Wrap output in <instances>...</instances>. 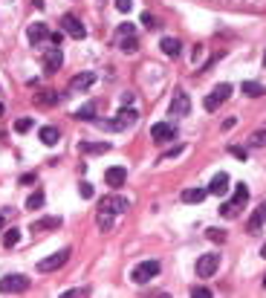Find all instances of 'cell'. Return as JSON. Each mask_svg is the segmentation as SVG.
<instances>
[{"instance_id":"cell-1","label":"cell","mask_w":266,"mask_h":298,"mask_svg":"<svg viewBox=\"0 0 266 298\" xmlns=\"http://www.w3.org/2000/svg\"><path fill=\"white\" fill-rule=\"evenodd\" d=\"M159 269H162V264H159V261H142L139 266H133V272H131V281L142 287V284L153 281V278L159 275Z\"/></svg>"},{"instance_id":"cell-2","label":"cell","mask_w":266,"mask_h":298,"mask_svg":"<svg viewBox=\"0 0 266 298\" xmlns=\"http://www.w3.org/2000/svg\"><path fill=\"white\" fill-rule=\"evenodd\" d=\"M234 93V87L232 84H217L214 90H211V93H208V96H205V101H202V107H205V110H208V113H214L217 107H220V104H223V101L229 99V96H232Z\"/></svg>"},{"instance_id":"cell-3","label":"cell","mask_w":266,"mask_h":298,"mask_svg":"<svg viewBox=\"0 0 266 298\" xmlns=\"http://www.w3.org/2000/svg\"><path fill=\"white\" fill-rule=\"evenodd\" d=\"M23 290H29V278L20 275V272H12V275L0 278V293H23Z\"/></svg>"},{"instance_id":"cell-4","label":"cell","mask_w":266,"mask_h":298,"mask_svg":"<svg viewBox=\"0 0 266 298\" xmlns=\"http://www.w3.org/2000/svg\"><path fill=\"white\" fill-rule=\"evenodd\" d=\"M66 261H69V249H58L55 255L44 258V261H38V272H55V269H61Z\"/></svg>"},{"instance_id":"cell-5","label":"cell","mask_w":266,"mask_h":298,"mask_svg":"<svg viewBox=\"0 0 266 298\" xmlns=\"http://www.w3.org/2000/svg\"><path fill=\"white\" fill-rule=\"evenodd\" d=\"M217 269H220V255H214V252L200 255V261H197V275L200 278H211Z\"/></svg>"},{"instance_id":"cell-6","label":"cell","mask_w":266,"mask_h":298,"mask_svg":"<svg viewBox=\"0 0 266 298\" xmlns=\"http://www.w3.org/2000/svg\"><path fill=\"white\" fill-rule=\"evenodd\" d=\"M128 200L119 197V194H107V197L99 200V212H110V215H122V212H128Z\"/></svg>"},{"instance_id":"cell-7","label":"cell","mask_w":266,"mask_h":298,"mask_svg":"<svg viewBox=\"0 0 266 298\" xmlns=\"http://www.w3.org/2000/svg\"><path fill=\"white\" fill-rule=\"evenodd\" d=\"M188 113H191V99L183 90H177L171 99V107H168V116H188Z\"/></svg>"},{"instance_id":"cell-8","label":"cell","mask_w":266,"mask_h":298,"mask_svg":"<svg viewBox=\"0 0 266 298\" xmlns=\"http://www.w3.org/2000/svg\"><path fill=\"white\" fill-rule=\"evenodd\" d=\"M61 26H64V32L69 35L72 41H84V38H87V29H84V23L78 20V17L64 15V17H61Z\"/></svg>"},{"instance_id":"cell-9","label":"cell","mask_w":266,"mask_h":298,"mask_svg":"<svg viewBox=\"0 0 266 298\" xmlns=\"http://www.w3.org/2000/svg\"><path fill=\"white\" fill-rule=\"evenodd\" d=\"M50 38H52V32H50L47 23H29V26H26V41H29L32 47L44 44V41H50Z\"/></svg>"},{"instance_id":"cell-10","label":"cell","mask_w":266,"mask_h":298,"mask_svg":"<svg viewBox=\"0 0 266 298\" xmlns=\"http://www.w3.org/2000/svg\"><path fill=\"white\" fill-rule=\"evenodd\" d=\"M150 136H153V142L165 145V142H171V139L177 136V128H174L171 122H156V125L150 128Z\"/></svg>"},{"instance_id":"cell-11","label":"cell","mask_w":266,"mask_h":298,"mask_svg":"<svg viewBox=\"0 0 266 298\" xmlns=\"http://www.w3.org/2000/svg\"><path fill=\"white\" fill-rule=\"evenodd\" d=\"M125 180H128V171H125L122 165H113V168H107V171H104V182H107L110 188H122Z\"/></svg>"},{"instance_id":"cell-12","label":"cell","mask_w":266,"mask_h":298,"mask_svg":"<svg viewBox=\"0 0 266 298\" xmlns=\"http://www.w3.org/2000/svg\"><path fill=\"white\" fill-rule=\"evenodd\" d=\"M96 78H99L96 73H78V75L69 81V90H72V93H81V90H87V87H93Z\"/></svg>"},{"instance_id":"cell-13","label":"cell","mask_w":266,"mask_h":298,"mask_svg":"<svg viewBox=\"0 0 266 298\" xmlns=\"http://www.w3.org/2000/svg\"><path fill=\"white\" fill-rule=\"evenodd\" d=\"M61 64H64V55H61V50L55 47V50H50V55L44 58V73L52 75V73H58V70H61Z\"/></svg>"},{"instance_id":"cell-14","label":"cell","mask_w":266,"mask_h":298,"mask_svg":"<svg viewBox=\"0 0 266 298\" xmlns=\"http://www.w3.org/2000/svg\"><path fill=\"white\" fill-rule=\"evenodd\" d=\"M96 113H99L96 101H87V104H81V107L72 113V119H78V122H96Z\"/></svg>"},{"instance_id":"cell-15","label":"cell","mask_w":266,"mask_h":298,"mask_svg":"<svg viewBox=\"0 0 266 298\" xmlns=\"http://www.w3.org/2000/svg\"><path fill=\"white\" fill-rule=\"evenodd\" d=\"M208 191L214 194V197H223L226 191H229V174H214V180H211V185H208Z\"/></svg>"},{"instance_id":"cell-16","label":"cell","mask_w":266,"mask_h":298,"mask_svg":"<svg viewBox=\"0 0 266 298\" xmlns=\"http://www.w3.org/2000/svg\"><path fill=\"white\" fill-rule=\"evenodd\" d=\"M246 200H249V188H246V182H237V188H234V200H229L234 206V212H240L243 206H246Z\"/></svg>"},{"instance_id":"cell-17","label":"cell","mask_w":266,"mask_h":298,"mask_svg":"<svg viewBox=\"0 0 266 298\" xmlns=\"http://www.w3.org/2000/svg\"><path fill=\"white\" fill-rule=\"evenodd\" d=\"M159 50L165 52L168 58H177V55H180V50H183V44H180L177 38H162V41H159Z\"/></svg>"},{"instance_id":"cell-18","label":"cell","mask_w":266,"mask_h":298,"mask_svg":"<svg viewBox=\"0 0 266 298\" xmlns=\"http://www.w3.org/2000/svg\"><path fill=\"white\" fill-rule=\"evenodd\" d=\"M35 104H38V107H55V104H58V93H55V90H41V93L35 96Z\"/></svg>"},{"instance_id":"cell-19","label":"cell","mask_w":266,"mask_h":298,"mask_svg":"<svg viewBox=\"0 0 266 298\" xmlns=\"http://www.w3.org/2000/svg\"><path fill=\"white\" fill-rule=\"evenodd\" d=\"M264 223H266V203H264V206H261V209H258V212H255V215L249 217V223H246V229H249V232H258V229H261Z\"/></svg>"},{"instance_id":"cell-20","label":"cell","mask_w":266,"mask_h":298,"mask_svg":"<svg viewBox=\"0 0 266 298\" xmlns=\"http://www.w3.org/2000/svg\"><path fill=\"white\" fill-rule=\"evenodd\" d=\"M240 90H243L246 96H252V99H258V96H264L266 93V87L261 81H243L240 84Z\"/></svg>"},{"instance_id":"cell-21","label":"cell","mask_w":266,"mask_h":298,"mask_svg":"<svg viewBox=\"0 0 266 298\" xmlns=\"http://www.w3.org/2000/svg\"><path fill=\"white\" fill-rule=\"evenodd\" d=\"M61 226V217H44V220H35L32 232H44V229H58Z\"/></svg>"},{"instance_id":"cell-22","label":"cell","mask_w":266,"mask_h":298,"mask_svg":"<svg viewBox=\"0 0 266 298\" xmlns=\"http://www.w3.org/2000/svg\"><path fill=\"white\" fill-rule=\"evenodd\" d=\"M38 136H41V142H44V145H55V142H58V136H61V131H58V128H52V125H47V128H41Z\"/></svg>"},{"instance_id":"cell-23","label":"cell","mask_w":266,"mask_h":298,"mask_svg":"<svg viewBox=\"0 0 266 298\" xmlns=\"http://www.w3.org/2000/svg\"><path fill=\"white\" fill-rule=\"evenodd\" d=\"M205 194H208V188H188L183 191V203H202Z\"/></svg>"},{"instance_id":"cell-24","label":"cell","mask_w":266,"mask_h":298,"mask_svg":"<svg viewBox=\"0 0 266 298\" xmlns=\"http://www.w3.org/2000/svg\"><path fill=\"white\" fill-rule=\"evenodd\" d=\"M44 191H41V188H38V191H32V194H29V197H26V212H38V209H41V206H44Z\"/></svg>"},{"instance_id":"cell-25","label":"cell","mask_w":266,"mask_h":298,"mask_svg":"<svg viewBox=\"0 0 266 298\" xmlns=\"http://www.w3.org/2000/svg\"><path fill=\"white\" fill-rule=\"evenodd\" d=\"M81 150L84 153H107L110 145L107 142H81Z\"/></svg>"},{"instance_id":"cell-26","label":"cell","mask_w":266,"mask_h":298,"mask_svg":"<svg viewBox=\"0 0 266 298\" xmlns=\"http://www.w3.org/2000/svg\"><path fill=\"white\" fill-rule=\"evenodd\" d=\"M116 116L122 119V122H125V125H128V128H131L133 122H136V119H139V113H136V110H133V107H122V110H119Z\"/></svg>"},{"instance_id":"cell-27","label":"cell","mask_w":266,"mask_h":298,"mask_svg":"<svg viewBox=\"0 0 266 298\" xmlns=\"http://www.w3.org/2000/svg\"><path fill=\"white\" fill-rule=\"evenodd\" d=\"M99 128H104V131H119V133H122L125 128H128V125H125V122H122L119 116H113L110 122H99Z\"/></svg>"},{"instance_id":"cell-28","label":"cell","mask_w":266,"mask_h":298,"mask_svg":"<svg viewBox=\"0 0 266 298\" xmlns=\"http://www.w3.org/2000/svg\"><path fill=\"white\" fill-rule=\"evenodd\" d=\"M136 47H139V44H136V38H133V35L122 38V44H119V50L125 52V55H133V52H136Z\"/></svg>"},{"instance_id":"cell-29","label":"cell","mask_w":266,"mask_h":298,"mask_svg":"<svg viewBox=\"0 0 266 298\" xmlns=\"http://www.w3.org/2000/svg\"><path fill=\"white\" fill-rule=\"evenodd\" d=\"M17 240H20V229H6V232H3V246H15Z\"/></svg>"},{"instance_id":"cell-30","label":"cell","mask_w":266,"mask_h":298,"mask_svg":"<svg viewBox=\"0 0 266 298\" xmlns=\"http://www.w3.org/2000/svg\"><path fill=\"white\" fill-rule=\"evenodd\" d=\"M113 217H116V215H110V212H99V229H101V232H110Z\"/></svg>"},{"instance_id":"cell-31","label":"cell","mask_w":266,"mask_h":298,"mask_svg":"<svg viewBox=\"0 0 266 298\" xmlns=\"http://www.w3.org/2000/svg\"><path fill=\"white\" fill-rule=\"evenodd\" d=\"M32 128H35V122L29 116H26V119H17V122H15V133H29Z\"/></svg>"},{"instance_id":"cell-32","label":"cell","mask_w":266,"mask_h":298,"mask_svg":"<svg viewBox=\"0 0 266 298\" xmlns=\"http://www.w3.org/2000/svg\"><path fill=\"white\" fill-rule=\"evenodd\" d=\"M208 240H214V243H226V232L223 229H208Z\"/></svg>"},{"instance_id":"cell-33","label":"cell","mask_w":266,"mask_h":298,"mask_svg":"<svg viewBox=\"0 0 266 298\" xmlns=\"http://www.w3.org/2000/svg\"><path fill=\"white\" fill-rule=\"evenodd\" d=\"M220 215L226 217V220H232V217L237 215V212H234V206H232V203H223V206H220Z\"/></svg>"},{"instance_id":"cell-34","label":"cell","mask_w":266,"mask_h":298,"mask_svg":"<svg viewBox=\"0 0 266 298\" xmlns=\"http://www.w3.org/2000/svg\"><path fill=\"white\" fill-rule=\"evenodd\" d=\"M249 142H252V145H266V131H255Z\"/></svg>"},{"instance_id":"cell-35","label":"cell","mask_w":266,"mask_h":298,"mask_svg":"<svg viewBox=\"0 0 266 298\" xmlns=\"http://www.w3.org/2000/svg\"><path fill=\"white\" fill-rule=\"evenodd\" d=\"M78 191H81V197H84V200H90V197H93V194H96L90 182H81V185H78Z\"/></svg>"},{"instance_id":"cell-36","label":"cell","mask_w":266,"mask_h":298,"mask_svg":"<svg viewBox=\"0 0 266 298\" xmlns=\"http://www.w3.org/2000/svg\"><path fill=\"white\" fill-rule=\"evenodd\" d=\"M87 293H90L87 287H78V290H66L64 298H78V296H87Z\"/></svg>"},{"instance_id":"cell-37","label":"cell","mask_w":266,"mask_h":298,"mask_svg":"<svg viewBox=\"0 0 266 298\" xmlns=\"http://www.w3.org/2000/svg\"><path fill=\"white\" fill-rule=\"evenodd\" d=\"M191 296H194V298H211V290H205V287H194Z\"/></svg>"},{"instance_id":"cell-38","label":"cell","mask_w":266,"mask_h":298,"mask_svg":"<svg viewBox=\"0 0 266 298\" xmlns=\"http://www.w3.org/2000/svg\"><path fill=\"white\" fill-rule=\"evenodd\" d=\"M142 23H145L148 29H156V17H153V15H148V12H142Z\"/></svg>"},{"instance_id":"cell-39","label":"cell","mask_w":266,"mask_h":298,"mask_svg":"<svg viewBox=\"0 0 266 298\" xmlns=\"http://www.w3.org/2000/svg\"><path fill=\"white\" fill-rule=\"evenodd\" d=\"M116 9H119V12H131L133 0H116Z\"/></svg>"},{"instance_id":"cell-40","label":"cell","mask_w":266,"mask_h":298,"mask_svg":"<svg viewBox=\"0 0 266 298\" xmlns=\"http://www.w3.org/2000/svg\"><path fill=\"white\" fill-rule=\"evenodd\" d=\"M119 35H122V38L133 35V23H119Z\"/></svg>"},{"instance_id":"cell-41","label":"cell","mask_w":266,"mask_h":298,"mask_svg":"<svg viewBox=\"0 0 266 298\" xmlns=\"http://www.w3.org/2000/svg\"><path fill=\"white\" fill-rule=\"evenodd\" d=\"M234 125H237V116H229V119H223V125H220V128H223V131H232Z\"/></svg>"},{"instance_id":"cell-42","label":"cell","mask_w":266,"mask_h":298,"mask_svg":"<svg viewBox=\"0 0 266 298\" xmlns=\"http://www.w3.org/2000/svg\"><path fill=\"white\" fill-rule=\"evenodd\" d=\"M229 153H234L237 159H246V150H243V148H237V145H229Z\"/></svg>"},{"instance_id":"cell-43","label":"cell","mask_w":266,"mask_h":298,"mask_svg":"<svg viewBox=\"0 0 266 298\" xmlns=\"http://www.w3.org/2000/svg\"><path fill=\"white\" fill-rule=\"evenodd\" d=\"M180 153H183V145H174V148L165 153V159H171V156H180Z\"/></svg>"},{"instance_id":"cell-44","label":"cell","mask_w":266,"mask_h":298,"mask_svg":"<svg viewBox=\"0 0 266 298\" xmlns=\"http://www.w3.org/2000/svg\"><path fill=\"white\" fill-rule=\"evenodd\" d=\"M35 182V174H23V177H20V185H32Z\"/></svg>"},{"instance_id":"cell-45","label":"cell","mask_w":266,"mask_h":298,"mask_svg":"<svg viewBox=\"0 0 266 298\" xmlns=\"http://www.w3.org/2000/svg\"><path fill=\"white\" fill-rule=\"evenodd\" d=\"M122 104H125V107H131V104H133V93H125V96H122Z\"/></svg>"},{"instance_id":"cell-46","label":"cell","mask_w":266,"mask_h":298,"mask_svg":"<svg viewBox=\"0 0 266 298\" xmlns=\"http://www.w3.org/2000/svg\"><path fill=\"white\" fill-rule=\"evenodd\" d=\"M12 215V212H9V209H6V212H0V232H3V223H6V217Z\"/></svg>"},{"instance_id":"cell-47","label":"cell","mask_w":266,"mask_h":298,"mask_svg":"<svg viewBox=\"0 0 266 298\" xmlns=\"http://www.w3.org/2000/svg\"><path fill=\"white\" fill-rule=\"evenodd\" d=\"M261 258H266V243H264V249H261Z\"/></svg>"},{"instance_id":"cell-48","label":"cell","mask_w":266,"mask_h":298,"mask_svg":"<svg viewBox=\"0 0 266 298\" xmlns=\"http://www.w3.org/2000/svg\"><path fill=\"white\" fill-rule=\"evenodd\" d=\"M0 119H3V104H0Z\"/></svg>"},{"instance_id":"cell-49","label":"cell","mask_w":266,"mask_h":298,"mask_svg":"<svg viewBox=\"0 0 266 298\" xmlns=\"http://www.w3.org/2000/svg\"><path fill=\"white\" fill-rule=\"evenodd\" d=\"M264 287H266V275H264Z\"/></svg>"}]
</instances>
